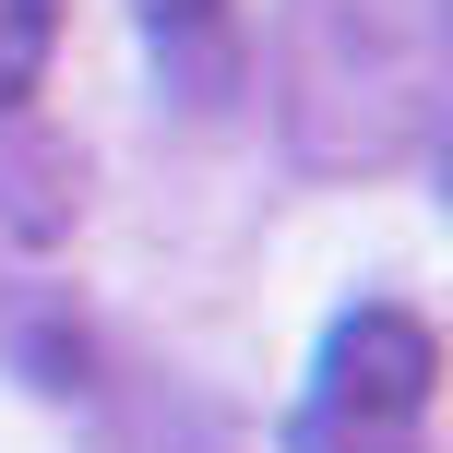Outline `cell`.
Here are the masks:
<instances>
[{
  "label": "cell",
  "instance_id": "obj_3",
  "mask_svg": "<svg viewBox=\"0 0 453 453\" xmlns=\"http://www.w3.org/2000/svg\"><path fill=\"white\" fill-rule=\"evenodd\" d=\"M48 48H60V0H0V119L36 96Z\"/></svg>",
  "mask_w": 453,
  "mask_h": 453
},
{
  "label": "cell",
  "instance_id": "obj_4",
  "mask_svg": "<svg viewBox=\"0 0 453 453\" xmlns=\"http://www.w3.org/2000/svg\"><path fill=\"white\" fill-rule=\"evenodd\" d=\"M441 167H453V143H441Z\"/></svg>",
  "mask_w": 453,
  "mask_h": 453
},
{
  "label": "cell",
  "instance_id": "obj_2",
  "mask_svg": "<svg viewBox=\"0 0 453 453\" xmlns=\"http://www.w3.org/2000/svg\"><path fill=\"white\" fill-rule=\"evenodd\" d=\"M132 24H143V48H156L167 96H191V108H226V96H239V60H250L239 0H132Z\"/></svg>",
  "mask_w": 453,
  "mask_h": 453
},
{
  "label": "cell",
  "instance_id": "obj_1",
  "mask_svg": "<svg viewBox=\"0 0 453 453\" xmlns=\"http://www.w3.org/2000/svg\"><path fill=\"white\" fill-rule=\"evenodd\" d=\"M441 394V346L418 311H346L322 334V370H311V406L287 418V453H430L418 418Z\"/></svg>",
  "mask_w": 453,
  "mask_h": 453
}]
</instances>
